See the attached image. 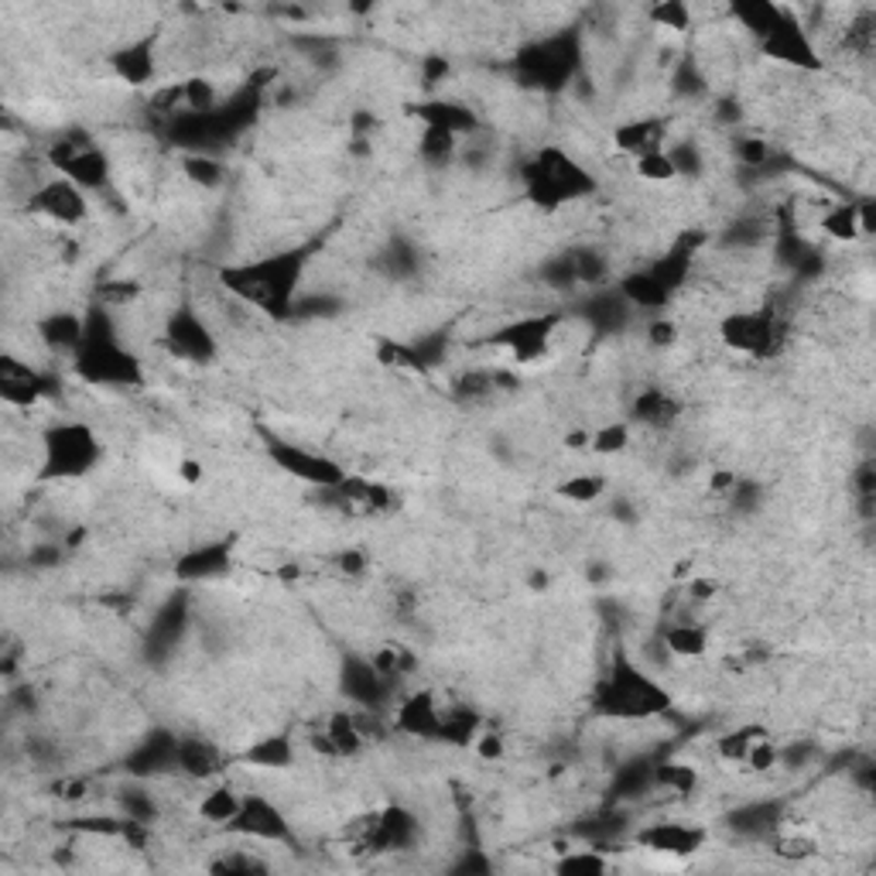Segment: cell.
Here are the masks:
<instances>
[{
    "label": "cell",
    "instance_id": "21",
    "mask_svg": "<svg viewBox=\"0 0 876 876\" xmlns=\"http://www.w3.org/2000/svg\"><path fill=\"white\" fill-rule=\"evenodd\" d=\"M407 114L422 127H438V131H449L455 138H473L480 131L476 110L466 107L462 99H452V96H428L422 103H411Z\"/></svg>",
    "mask_w": 876,
    "mask_h": 876
},
{
    "label": "cell",
    "instance_id": "23",
    "mask_svg": "<svg viewBox=\"0 0 876 876\" xmlns=\"http://www.w3.org/2000/svg\"><path fill=\"white\" fill-rule=\"evenodd\" d=\"M127 770H131L138 781L178 770V736H171L168 730L147 733L144 739H138L131 760H127Z\"/></svg>",
    "mask_w": 876,
    "mask_h": 876
},
{
    "label": "cell",
    "instance_id": "41",
    "mask_svg": "<svg viewBox=\"0 0 876 876\" xmlns=\"http://www.w3.org/2000/svg\"><path fill=\"white\" fill-rule=\"evenodd\" d=\"M613 791L620 794V797H640V794L654 791V763H651V760L624 763L620 770H616Z\"/></svg>",
    "mask_w": 876,
    "mask_h": 876
},
{
    "label": "cell",
    "instance_id": "29",
    "mask_svg": "<svg viewBox=\"0 0 876 876\" xmlns=\"http://www.w3.org/2000/svg\"><path fill=\"white\" fill-rule=\"evenodd\" d=\"M616 292H620L627 298V305L634 308V312H664L667 305H672L675 298L667 295L658 281L648 274V268H640V271H630V274H620L613 281Z\"/></svg>",
    "mask_w": 876,
    "mask_h": 876
},
{
    "label": "cell",
    "instance_id": "10",
    "mask_svg": "<svg viewBox=\"0 0 876 876\" xmlns=\"http://www.w3.org/2000/svg\"><path fill=\"white\" fill-rule=\"evenodd\" d=\"M162 343L168 346L171 356L186 359L192 367H210L220 356V340L213 325L202 319V312L192 301H178L165 316L162 325Z\"/></svg>",
    "mask_w": 876,
    "mask_h": 876
},
{
    "label": "cell",
    "instance_id": "49",
    "mask_svg": "<svg viewBox=\"0 0 876 876\" xmlns=\"http://www.w3.org/2000/svg\"><path fill=\"white\" fill-rule=\"evenodd\" d=\"M746 770H754V774H770L774 767H781V746L770 739V736H760L754 746H750V754H746L743 760Z\"/></svg>",
    "mask_w": 876,
    "mask_h": 876
},
{
    "label": "cell",
    "instance_id": "55",
    "mask_svg": "<svg viewBox=\"0 0 876 876\" xmlns=\"http://www.w3.org/2000/svg\"><path fill=\"white\" fill-rule=\"evenodd\" d=\"M736 154L743 168H763L770 162V144L763 138H739Z\"/></svg>",
    "mask_w": 876,
    "mask_h": 876
},
{
    "label": "cell",
    "instance_id": "33",
    "mask_svg": "<svg viewBox=\"0 0 876 876\" xmlns=\"http://www.w3.org/2000/svg\"><path fill=\"white\" fill-rule=\"evenodd\" d=\"M818 229L832 244H856L863 240V223H860V202H836L829 205L818 220Z\"/></svg>",
    "mask_w": 876,
    "mask_h": 876
},
{
    "label": "cell",
    "instance_id": "2",
    "mask_svg": "<svg viewBox=\"0 0 876 876\" xmlns=\"http://www.w3.org/2000/svg\"><path fill=\"white\" fill-rule=\"evenodd\" d=\"M83 316H86V336L75 356L69 359L72 374L93 383V388H138L144 380V367L131 353V346L120 340L114 308L93 301Z\"/></svg>",
    "mask_w": 876,
    "mask_h": 876
},
{
    "label": "cell",
    "instance_id": "14",
    "mask_svg": "<svg viewBox=\"0 0 876 876\" xmlns=\"http://www.w3.org/2000/svg\"><path fill=\"white\" fill-rule=\"evenodd\" d=\"M634 842L640 849H648V853H654V856L691 860V856H699L702 849L709 845V829L699 826V821L661 818V821H648L643 829H637L634 832Z\"/></svg>",
    "mask_w": 876,
    "mask_h": 876
},
{
    "label": "cell",
    "instance_id": "42",
    "mask_svg": "<svg viewBox=\"0 0 876 876\" xmlns=\"http://www.w3.org/2000/svg\"><path fill=\"white\" fill-rule=\"evenodd\" d=\"M760 736H767L763 726H736V730H730V733H723L715 739V754H719V760H726V763H743L746 754H750V746Z\"/></svg>",
    "mask_w": 876,
    "mask_h": 876
},
{
    "label": "cell",
    "instance_id": "53",
    "mask_svg": "<svg viewBox=\"0 0 876 876\" xmlns=\"http://www.w3.org/2000/svg\"><path fill=\"white\" fill-rule=\"evenodd\" d=\"M675 90L682 96H702L709 86H706V75L699 72V62L695 59H682L678 69H675Z\"/></svg>",
    "mask_w": 876,
    "mask_h": 876
},
{
    "label": "cell",
    "instance_id": "57",
    "mask_svg": "<svg viewBox=\"0 0 876 876\" xmlns=\"http://www.w3.org/2000/svg\"><path fill=\"white\" fill-rule=\"evenodd\" d=\"M685 589H688V600L691 603H709L715 592H719V582L709 579V576H691Z\"/></svg>",
    "mask_w": 876,
    "mask_h": 876
},
{
    "label": "cell",
    "instance_id": "30",
    "mask_svg": "<svg viewBox=\"0 0 876 876\" xmlns=\"http://www.w3.org/2000/svg\"><path fill=\"white\" fill-rule=\"evenodd\" d=\"M661 648L678 661H699L709 654L712 637L702 624L682 620V624H672V627L661 630Z\"/></svg>",
    "mask_w": 876,
    "mask_h": 876
},
{
    "label": "cell",
    "instance_id": "63",
    "mask_svg": "<svg viewBox=\"0 0 876 876\" xmlns=\"http://www.w3.org/2000/svg\"><path fill=\"white\" fill-rule=\"evenodd\" d=\"M178 473H182V480H186V483H199V480H202V462H196V459H186L182 466H178Z\"/></svg>",
    "mask_w": 876,
    "mask_h": 876
},
{
    "label": "cell",
    "instance_id": "11",
    "mask_svg": "<svg viewBox=\"0 0 876 876\" xmlns=\"http://www.w3.org/2000/svg\"><path fill=\"white\" fill-rule=\"evenodd\" d=\"M760 51L778 66H788V69H797V72H821L826 69V59H821V51L812 38V32L805 28V21L797 17L794 8H784L781 21L770 28L760 42Z\"/></svg>",
    "mask_w": 876,
    "mask_h": 876
},
{
    "label": "cell",
    "instance_id": "35",
    "mask_svg": "<svg viewBox=\"0 0 876 876\" xmlns=\"http://www.w3.org/2000/svg\"><path fill=\"white\" fill-rule=\"evenodd\" d=\"M569 253H572V264H576L579 288L596 292V288L613 285V281H609L613 264H609V257L600 247H569Z\"/></svg>",
    "mask_w": 876,
    "mask_h": 876
},
{
    "label": "cell",
    "instance_id": "46",
    "mask_svg": "<svg viewBox=\"0 0 876 876\" xmlns=\"http://www.w3.org/2000/svg\"><path fill=\"white\" fill-rule=\"evenodd\" d=\"M770 845V853H774L778 860H788V863H805L812 856H818V842L808 839V836H788V832H774L767 839Z\"/></svg>",
    "mask_w": 876,
    "mask_h": 876
},
{
    "label": "cell",
    "instance_id": "26",
    "mask_svg": "<svg viewBox=\"0 0 876 876\" xmlns=\"http://www.w3.org/2000/svg\"><path fill=\"white\" fill-rule=\"evenodd\" d=\"M781 826H784V802H778V797L746 802L730 815V829L739 839H754V842H767Z\"/></svg>",
    "mask_w": 876,
    "mask_h": 876
},
{
    "label": "cell",
    "instance_id": "13",
    "mask_svg": "<svg viewBox=\"0 0 876 876\" xmlns=\"http://www.w3.org/2000/svg\"><path fill=\"white\" fill-rule=\"evenodd\" d=\"M24 213L48 220L56 226H80L90 220V192H83L75 182L62 175H51L38 182L28 199H24Z\"/></svg>",
    "mask_w": 876,
    "mask_h": 876
},
{
    "label": "cell",
    "instance_id": "22",
    "mask_svg": "<svg viewBox=\"0 0 876 876\" xmlns=\"http://www.w3.org/2000/svg\"><path fill=\"white\" fill-rule=\"evenodd\" d=\"M579 319L596 332H620L630 325L634 308L627 305V298L620 292H616V285H606V288H596L582 298Z\"/></svg>",
    "mask_w": 876,
    "mask_h": 876
},
{
    "label": "cell",
    "instance_id": "28",
    "mask_svg": "<svg viewBox=\"0 0 876 876\" xmlns=\"http://www.w3.org/2000/svg\"><path fill=\"white\" fill-rule=\"evenodd\" d=\"M229 561H234V545L229 541H213V545H202L186 552L175 561V576L186 582H205V579H220Z\"/></svg>",
    "mask_w": 876,
    "mask_h": 876
},
{
    "label": "cell",
    "instance_id": "17",
    "mask_svg": "<svg viewBox=\"0 0 876 876\" xmlns=\"http://www.w3.org/2000/svg\"><path fill=\"white\" fill-rule=\"evenodd\" d=\"M162 32H147V35H138L131 38L127 45L114 48L110 51V72H114V80H120L123 86H151L154 83V75H158L162 69Z\"/></svg>",
    "mask_w": 876,
    "mask_h": 876
},
{
    "label": "cell",
    "instance_id": "34",
    "mask_svg": "<svg viewBox=\"0 0 876 876\" xmlns=\"http://www.w3.org/2000/svg\"><path fill=\"white\" fill-rule=\"evenodd\" d=\"M552 869L558 876H603L609 873V856L603 853L600 842L582 845V849H561Z\"/></svg>",
    "mask_w": 876,
    "mask_h": 876
},
{
    "label": "cell",
    "instance_id": "51",
    "mask_svg": "<svg viewBox=\"0 0 876 876\" xmlns=\"http://www.w3.org/2000/svg\"><path fill=\"white\" fill-rule=\"evenodd\" d=\"M651 21L661 24V28H672V32H688L691 28V8L685 4V0H667V4L651 8Z\"/></svg>",
    "mask_w": 876,
    "mask_h": 876
},
{
    "label": "cell",
    "instance_id": "7",
    "mask_svg": "<svg viewBox=\"0 0 876 876\" xmlns=\"http://www.w3.org/2000/svg\"><path fill=\"white\" fill-rule=\"evenodd\" d=\"M261 442H264V452L274 462L277 473H285V476L312 486V489H322V494H329V489H336L350 480L336 459H329L325 452H316L308 446H298L285 435H274V431L261 428Z\"/></svg>",
    "mask_w": 876,
    "mask_h": 876
},
{
    "label": "cell",
    "instance_id": "45",
    "mask_svg": "<svg viewBox=\"0 0 876 876\" xmlns=\"http://www.w3.org/2000/svg\"><path fill=\"white\" fill-rule=\"evenodd\" d=\"M606 494V476L600 473H576L565 483H558V497L569 504H592Z\"/></svg>",
    "mask_w": 876,
    "mask_h": 876
},
{
    "label": "cell",
    "instance_id": "52",
    "mask_svg": "<svg viewBox=\"0 0 876 876\" xmlns=\"http://www.w3.org/2000/svg\"><path fill=\"white\" fill-rule=\"evenodd\" d=\"M213 873H264L268 863L264 860H257L253 853H247V849H229L226 856H220L216 863H210Z\"/></svg>",
    "mask_w": 876,
    "mask_h": 876
},
{
    "label": "cell",
    "instance_id": "54",
    "mask_svg": "<svg viewBox=\"0 0 876 876\" xmlns=\"http://www.w3.org/2000/svg\"><path fill=\"white\" fill-rule=\"evenodd\" d=\"M141 295V285L138 281H110V285H103L99 288V305H107V308H120V305H131L138 301Z\"/></svg>",
    "mask_w": 876,
    "mask_h": 876
},
{
    "label": "cell",
    "instance_id": "43",
    "mask_svg": "<svg viewBox=\"0 0 876 876\" xmlns=\"http://www.w3.org/2000/svg\"><path fill=\"white\" fill-rule=\"evenodd\" d=\"M630 438H634L630 422H606L603 428L589 435V449L596 455H620L630 449Z\"/></svg>",
    "mask_w": 876,
    "mask_h": 876
},
{
    "label": "cell",
    "instance_id": "39",
    "mask_svg": "<svg viewBox=\"0 0 876 876\" xmlns=\"http://www.w3.org/2000/svg\"><path fill=\"white\" fill-rule=\"evenodd\" d=\"M182 171L196 189H220L226 182V165L220 158H213V154H202V151L186 154Z\"/></svg>",
    "mask_w": 876,
    "mask_h": 876
},
{
    "label": "cell",
    "instance_id": "44",
    "mask_svg": "<svg viewBox=\"0 0 876 876\" xmlns=\"http://www.w3.org/2000/svg\"><path fill=\"white\" fill-rule=\"evenodd\" d=\"M117 805L127 821H141V826H154V818L162 812L158 802H154V794H147L144 788H123L117 794Z\"/></svg>",
    "mask_w": 876,
    "mask_h": 876
},
{
    "label": "cell",
    "instance_id": "48",
    "mask_svg": "<svg viewBox=\"0 0 876 876\" xmlns=\"http://www.w3.org/2000/svg\"><path fill=\"white\" fill-rule=\"evenodd\" d=\"M634 171L643 182H654V186H667V182H678V171L667 158V147L664 151H654V154H643V158L634 162Z\"/></svg>",
    "mask_w": 876,
    "mask_h": 876
},
{
    "label": "cell",
    "instance_id": "12",
    "mask_svg": "<svg viewBox=\"0 0 876 876\" xmlns=\"http://www.w3.org/2000/svg\"><path fill=\"white\" fill-rule=\"evenodd\" d=\"M561 325L558 312H534V316H521L507 325H500L497 332H489V346L507 350L518 364H537L552 353V340Z\"/></svg>",
    "mask_w": 876,
    "mask_h": 876
},
{
    "label": "cell",
    "instance_id": "64",
    "mask_svg": "<svg viewBox=\"0 0 876 876\" xmlns=\"http://www.w3.org/2000/svg\"><path fill=\"white\" fill-rule=\"evenodd\" d=\"M565 449H589V431H582V428L569 431L565 435Z\"/></svg>",
    "mask_w": 876,
    "mask_h": 876
},
{
    "label": "cell",
    "instance_id": "15",
    "mask_svg": "<svg viewBox=\"0 0 876 876\" xmlns=\"http://www.w3.org/2000/svg\"><path fill=\"white\" fill-rule=\"evenodd\" d=\"M226 832L250 839V842H264V845H288L295 839L288 815L281 812L268 794H244V805L237 818L226 826Z\"/></svg>",
    "mask_w": 876,
    "mask_h": 876
},
{
    "label": "cell",
    "instance_id": "59",
    "mask_svg": "<svg viewBox=\"0 0 876 876\" xmlns=\"http://www.w3.org/2000/svg\"><path fill=\"white\" fill-rule=\"evenodd\" d=\"M336 565H340L343 576H364L367 572V558H364V552H356V548L340 552L336 555Z\"/></svg>",
    "mask_w": 876,
    "mask_h": 876
},
{
    "label": "cell",
    "instance_id": "50",
    "mask_svg": "<svg viewBox=\"0 0 876 876\" xmlns=\"http://www.w3.org/2000/svg\"><path fill=\"white\" fill-rule=\"evenodd\" d=\"M383 264H388V271L394 277H411V274L418 271V250H415V244L394 240L388 250H383Z\"/></svg>",
    "mask_w": 876,
    "mask_h": 876
},
{
    "label": "cell",
    "instance_id": "58",
    "mask_svg": "<svg viewBox=\"0 0 876 876\" xmlns=\"http://www.w3.org/2000/svg\"><path fill=\"white\" fill-rule=\"evenodd\" d=\"M648 340L654 346H672L678 340V329H675V322H667V319H654L648 325Z\"/></svg>",
    "mask_w": 876,
    "mask_h": 876
},
{
    "label": "cell",
    "instance_id": "4",
    "mask_svg": "<svg viewBox=\"0 0 876 876\" xmlns=\"http://www.w3.org/2000/svg\"><path fill=\"white\" fill-rule=\"evenodd\" d=\"M600 715L606 719H627V723H640V719H654L672 709V695L658 678H651L637 661L627 654H616L613 664L606 667L603 682L596 685V699H592Z\"/></svg>",
    "mask_w": 876,
    "mask_h": 876
},
{
    "label": "cell",
    "instance_id": "61",
    "mask_svg": "<svg viewBox=\"0 0 876 876\" xmlns=\"http://www.w3.org/2000/svg\"><path fill=\"white\" fill-rule=\"evenodd\" d=\"M446 72H449V62H446V59L428 56V62H425V86H435Z\"/></svg>",
    "mask_w": 876,
    "mask_h": 876
},
{
    "label": "cell",
    "instance_id": "5",
    "mask_svg": "<svg viewBox=\"0 0 876 876\" xmlns=\"http://www.w3.org/2000/svg\"><path fill=\"white\" fill-rule=\"evenodd\" d=\"M103 442L86 422H56L42 431V483H72L99 470Z\"/></svg>",
    "mask_w": 876,
    "mask_h": 876
},
{
    "label": "cell",
    "instance_id": "9",
    "mask_svg": "<svg viewBox=\"0 0 876 876\" xmlns=\"http://www.w3.org/2000/svg\"><path fill=\"white\" fill-rule=\"evenodd\" d=\"M48 165L56 168V175L69 178V182H75L90 196L107 192L110 178H114L107 151H103L99 144H93L86 134L56 138V144H51V151H48Z\"/></svg>",
    "mask_w": 876,
    "mask_h": 876
},
{
    "label": "cell",
    "instance_id": "36",
    "mask_svg": "<svg viewBox=\"0 0 876 876\" xmlns=\"http://www.w3.org/2000/svg\"><path fill=\"white\" fill-rule=\"evenodd\" d=\"M240 805H244V794L240 791H234L229 784H213L210 791L202 794V802H199V818L202 821H213V826H229V821L237 818V812H240Z\"/></svg>",
    "mask_w": 876,
    "mask_h": 876
},
{
    "label": "cell",
    "instance_id": "16",
    "mask_svg": "<svg viewBox=\"0 0 876 876\" xmlns=\"http://www.w3.org/2000/svg\"><path fill=\"white\" fill-rule=\"evenodd\" d=\"M59 391L51 374L32 367L28 359H17L14 353L0 356V401L8 407H35Z\"/></svg>",
    "mask_w": 876,
    "mask_h": 876
},
{
    "label": "cell",
    "instance_id": "18",
    "mask_svg": "<svg viewBox=\"0 0 876 876\" xmlns=\"http://www.w3.org/2000/svg\"><path fill=\"white\" fill-rule=\"evenodd\" d=\"M394 730L425 743H442L446 733V706L438 702L435 688L407 691L394 709Z\"/></svg>",
    "mask_w": 876,
    "mask_h": 876
},
{
    "label": "cell",
    "instance_id": "25",
    "mask_svg": "<svg viewBox=\"0 0 876 876\" xmlns=\"http://www.w3.org/2000/svg\"><path fill=\"white\" fill-rule=\"evenodd\" d=\"M667 120L664 117H637L627 120L613 131V147L627 154V158H643V154H654L667 147Z\"/></svg>",
    "mask_w": 876,
    "mask_h": 876
},
{
    "label": "cell",
    "instance_id": "3",
    "mask_svg": "<svg viewBox=\"0 0 876 876\" xmlns=\"http://www.w3.org/2000/svg\"><path fill=\"white\" fill-rule=\"evenodd\" d=\"M521 186H524V199L537 205L541 213H558L565 205L596 196L600 189L596 175L585 165H579L572 154L558 144L541 147L534 158L521 165Z\"/></svg>",
    "mask_w": 876,
    "mask_h": 876
},
{
    "label": "cell",
    "instance_id": "6",
    "mask_svg": "<svg viewBox=\"0 0 876 876\" xmlns=\"http://www.w3.org/2000/svg\"><path fill=\"white\" fill-rule=\"evenodd\" d=\"M521 83L531 90H545V93H561L569 83H576V75L582 69V38L576 28H561L552 32L548 38H537L524 45L513 59Z\"/></svg>",
    "mask_w": 876,
    "mask_h": 876
},
{
    "label": "cell",
    "instance_id": "20",
    "mask_svg": "<svg viewBox=\"0 0 876 876\" xmlns=\"http://www.w3.org/2000/svg\"><path fill=\"white\" fill-rule=\"evenodd\" d=\"M709 237L706 234H699V229H688V234H682L672 247H667L664 253H658L654 261L648 264V274L658 281V285L667 292V295H678L682 288H685V281H688V274H691V268H695V257H699V250H702V244H706Z\"/></svg>",
    "mask_w": 876,
    "mask_h": 876
},
{
    "label": "cell",
    "instance_id": "37",
    "mask_svg": "<svg viewBox=\"0 0 876 876\" xmlns=\"http://www.w3.org/2000/svg\"><path fill=\"white\" fill-rule=\"evenodd\" d=\"M462 151V138L449 134V131H438V127H422V138H418V158L431 168H446L459 158Z\"/></svg>",
    "mask_w": 876,
    "mask_h": 876
},
{
    "label": "cell",
    "instance_id": "62",
    "mask_svg": "<svg viewBox=\"0 0 876 876\" xmlns=\"http://www.w3.org/2000/svg\"><path fill=\"white\" fill-rule=\"evenodd\" d=\"M613 518L620 521V524H634L637 521V507L627 500V497H620V500H613Z\"/></svg>",
    "mask_w": 876,
    "mask_h": 876
},
{
    "label": "cell",
    "instance_id": "31",
    "mask_svg": "<svg viewBox=\"0 0 876 876\" xmlns=\"http://www.w3.org/2000/svg\"><path fill=\"white\" fill-rule=\"evenodd\" d=\"M240 760L257 767V770H288L298 760V750H295V739L288 733H274V736L250 743Z\"/></svg>",
    "mask_w": 876,
    "mask_h": 876
},
{
    "label": "cell",
    "instance_id": "47",
    "mask_svg": "<svg viewBox=\"0 0 876 876\" xmlns=\"http://www.w3.org/2000/svg\"><path fill=\"white\" fill-rule=\"evenodd\" d=\"M667 158H672L678 178H699L706 171V154L695 141H667Z\"/></svg>",
    "mask_w": 876,
    "mask_h": 876
},
{
    "label": "cell",
    "instance_id": "40",
    "mask_svg": "<svg viewBox=\"0 0 876 876\" xmlns=\"http://www.w3.org/2000/svg\"><path fill=\"white\" fill-rule=\"evenodd\" d=\"M541 285L548 292H558V295H569L579 288V277H576V264H572V253L561 250V253H552L545 264H541Z\"/></svg>",
    "mask_w": 876,
    "mask_h": 876
},
{
    "label": "cell",
    "instance_id": "38",
    "mask_svg": "<svg viewBox=\"0 0 876 876\" xmlns=\"http://www.w3.org/2000/svg\"><path fill=\"white\" fill-rule=\"evenodd\" d=\"M702 784L699 778V767L691 763H682V760H658L654 763V788L658 791H667V794H695V788Z\"/></svg>",
    "mask_w": 876,
    "mask_h": 876
},
{
    "label": "cell",
    "instance_id": "19",
    "mask_svg": "<svg viewBox=\"0 0 876 876\" xmlns=\"http://www.w3.org/2000/svg\"><path fill=\"white\" fill-rule=\"evenodd\" d=\"M391 685L394 682L383 678L370 658L350 654L340 664V691L346 695V699L356 709H364V712H380V706H388Z\"/></svg>",
    "mask_w": 876,
    "mask_h": 876
},
{
    "label": "cell",
    "instance_id": "32",
    "mask_svg": "<svg viewBox=\"0 0 876 876\" xmlns=\"http://www.w3.org/2000/svg\"><path fill=\"white\" fill-rule=\"evenodd\" d=\"M178 770L189 774L192 781H213L223 770L216 746L205 739H192V736L178 739Z\"/></svg>",
    "mask_w": 876,
    "mask_h": 876
},
{
    "label": "cell",
    "instance_id": "60",
    "mask_svg": "<svg viewBox=\"0 0 876 876\" xmlns=\"http://www.w3.org/2000/svg\"><path fill=\"white\" fill-rule=\"evenodd\" d=\"M59 561H62V552L56 545H42L32 552V565H38V569H56Z\"/></svg>",
    "mask_w": 876,
    "mask_h": 876
},
{
    "label": "cell",
    "instance_id": "27",
    "mask_svg": "<svg viewBox=\"0 0 876 876\" xmlns=\"http://www.w3.org/2000/svg\"><path fill=\"white\" fill-rule=\"evenodd\" d=\"M678 418H682V404L664 388H643V391L634 394L630 425L651 428V431H667Z\"/></svg>",
    "mask_w": 876,
    "mask_h": 876
},
{
    "label": "cell",
    "instance_id": "24",
    "mask_svg": "<svg viewBox=\"0 0 876 876\" xmlns=\"http://www.w3.org/2000/svg\"><path fill=\"white\" fill-rule=\"evenodd\" d=\"M38 340L48 353H56L62 359H72L86 336V316L72 312V308H59V312H48L45 319L35 322Z\"/></svg>",
    "mask_w": 876,
    "mask_h": 876
},
{
    "label": "cell",
    "instance_id": "56",
    "mask_svg": "<svg viewBox=\"0 0 876 876\" xmlns=\"http://www.w3.org/2000/svg\"><path fill=\"white\" fill-rule=\"evenodd\" d=\"M473 750H476V757H483V760H500L504 757V739L497 736V733H480L476 739H473Z\"/></svg>",
    "mask_w": 876,
    "mask_h": 876
},
{
    "label": "cell",
    "instance_id": "1",
    "mask_svg": "<svg viewBox=\"0 0 876 876\" xmlns=\"http://www.w3.org/2000/svg\"><path fill=\"white\" fill-rule=\"evenodd\" d=\"M308 247H285L264 257H253L244 264L220 268V288L237 298L247 308H257L261 316L274 322H288L298 312L305 271H308Z\"/></svg>",
    "mask_w": 876,
    "mask_h": 876
},
{
    "label": "cell",
    "instance_id": "8",
    "mask_svg": "<svg viewBox=\"0 0 876 876\" xmlns=\"http://www.w3.org/2000/svg\"><path fill=\"white\" fill-rule=\"evenodd\" d=\"M719 343L726 350L750 356V359H767L784 346V322L778 319L774 308H739L719 319Z\"/></svg>",
    "mask_w": 876,
    "mask_h": 876
}]
</instances>
